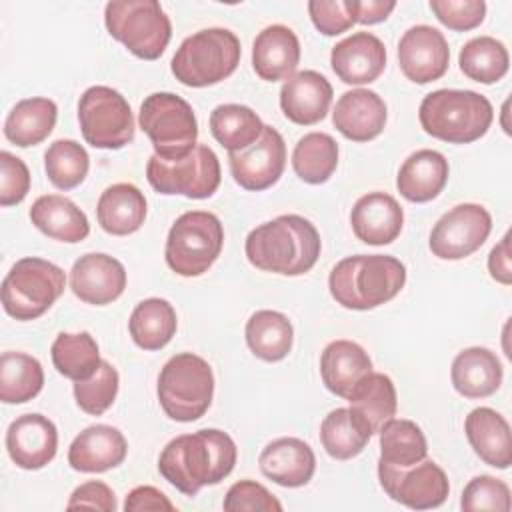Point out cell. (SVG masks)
<instances>
[{"mask_svg":"<svg viewBox=\"0 0 512 512\" xmlns=\"http://www.w3.org/2000/svg\"><path fill=\"white\" fill-rule=\"evenodd\" d=\"M236 456V444L226 432L204 428L172 438L160 452L158 470L176 490L194 496L222 482L234 470Z\"/></svg>","mask_w":512,"mask_h":512,"instance_id":"cell-1","label":"cell"},{"mask_svg":"<svg viewBox=\"0 0 512 512\" xmlns=\"http://www.w3.org/2000/svg\"><path fill=\"white\" fill-rule=\"evenodd\" d=\"M320 248L316 226L298 214H282L256 226L244 244L246 258L254 268L282 276L310 272Z\"/></svg>","mask_w":512,"mask_h":512,"instance_id":"cell-2","label":"cell"},{"mask_svg":"<svg viewBox=\"0 0 512 512\" xmlns=\"http://www.w3.org/2000/svg\"><path fill=\"white\" fill-rule=\"evenodd\" d=\"M404 284L406 266L388 254L348 256L328 276L332 298L348 310H372L386 304Z\"/></svg>","mask_w":512,"mask_h":512,"instance_id":"cell-3","label":"cell"},{"mask_svg":"<svg viewBox=\"0 0 512 512\" xmlns=\"http://www.w3.org/2000/svg\"><path fill=\"white\" fill-rule=\"evenodd\" d=\"M418 120L432 138L448 144H470L488 132L494 110L490 100L474 90L442 88L424 96Z\"/></svg>","mask_w":512,"mask_h":512,"instance_id":"cell-4","label":"cell"},{"mask_svg":"<svg viewBox=\"0 0 512 512\" xmlns=\"http://www.w3.org/2000/svg\"><path fill=\"white\" fill-rule=\"evenodd\" d=\"M240 40L226 28H206L188 36L176 50L170 68L176 80L204 88L226 80L240 62Z\"/></svg>","mask_w":512,"mask_h":512,"instance_id":"cell-5","label":"cell"},{"mask_svg":"<svg viewBox=\"0 0 512 512\" xmlns=\"http://www.w3.org/2000/svg\"><path fill=\"white\" fill-rule=\"evenodd\" d=\"M156 390L158 402L168 418L194 422L212 404L214 374L204 358L192 352H180L162 366Z\"/></svg>","mask_w":512,"mask_h":512,"instance_id":"cell-6","label":"cell"},{"mask_svg":"<svg viewBox=\"0 0 512 512\" xmlns=\"http://www.w3.org/2000/svg\"><path fill=\"white\" fill-rule=\"evenodd\" d=\"M64 270L44 258H20L2 280L4 312L20 322L36 320L62 296Z\"/></svg>","mask_w":512,"mask_h":512,"instance_id":"cell-7","label":"cell"},{"mask_svg":"<svg viewBox=\"0 0 512 512\" xmlns=\"http://www.w3.org/2000/svg\"><path fill=\"white\" fill-rule=\"evenodd\" d=\"M108 34L136 58L156 60L164 54L172 24L156 0H114L104 8Z\"/></svg>","mask_w":512,"mask_h":512,"instance_id":"cell-8","label":"cell"},{"mask_svg":"<svg viewBox=\"0 0 512 512\" xmlns=\"http://www.w3.org/2000/svg\"><path fill=\"white\" fill-rule=\"evenodd\" d=\"M222 244L224 230L216 214L206 210L184 212L168 232L166 264L180 276H200L218 260Z\"/></svg>","mask_w":512,"mask_h":512,"instance_id":"cell-9","label":"cell"},{"mask_svg":"<svg viewBox=\"0 0 512 512\" xmlns=\"http://www.w3.org/2000/svg\"><path fill=\"white\" fill-rule=\"evenodd\" d=\"M138 124L150 138L154 154L176 160L192 152L198 138V122L192 106L172 92H154L140 104Z\"/></svg>","mask_w":512,"mask_h":512,"instance_id":"cell-10","label":"cell"},{"mask_svg":"<svg viewBox=\"0 0 512 512\" xmlns=\"http://www.w3.org/2000/svg\"><path fill=\"white\" fill-rule=\"evenodd\" d=\"M146 178L160 194L204 200L220 186V162L212 148L196 144L192 152L176 160H162L152 154L146 164Z\"/></svg>","mask_w":512,"mask_h":512,"instance_id":"cell-11","label":"cell"},{"mask_svg":"<svg viewBox=\"0 0 512 512\" xmlns=\"http://www.w3.org/2000/svg\"><path fill=\"white\" fill-rule=\"evenodd\" d=\"M84 140L102 150H118L134 140V116L126 98L110 86H90L78 100Z\"/></svg>","mask_w":512,"mask_h":512,"instance_id":"cell-12","label":"cell"},{"mask_svg":"<svg viewBox=\"0 0 512 512\" xmlns=\"http://www.w3.org/2000/svg\"><path fill=\"white\" fill-rule=\"evenodd\" d=\"M378 480L384 492L412 510H430L446 502L450 484L446 472L434 460H420L408 468L378 460Z\"/></svg>","mask_w":512,"mask_h":512,"instance_id":"cell-13","label":"cell"},{"mask_svg":"<svg viewBox=\"0 0 512 512\" xmlns=\"http://www.w3.org/2000/svg\"><path fill=\"white\" fill-rule=\"evenodd\" d=\"M490 212L472 202L458 204L438 218L430 232L428 246L442 260H462L474 254L490 236Z\"/></svg>","mask_w":512,"mask_h":512,"instance_id":"cell-14","label":"cell"},{"mask_svg":"<svg viewBox=\"0 0 512 512\" xmlns=\"http://www.w3.org/2000/svg\"><path fill=\"white\" fill-rule=\"evenodd\" d=\"M232 178L238 186L250 192H260L274 186L286 166V144L280 132L264 126L260 138L240 152H228Z\"/></svg>","mask_w":512,"mask_h":512,"instance_id":"cell-15","label":"cell"},{"mask_svg":"<svg viewBox=\"0 0 512 512\" xmlns=\"http://www.w3.org/2000/svg\"><path fill=\"white\" fill-rule=\"evenodd\" d=\"M448 62L450 48L438 28L418 24L402 34L398 42V64L408 80L416 84L434 82L446 74Z\"/></svg>","mask_w":512,"mask_h":512,"instance_id":"cell-16","label":"cell"},{"mask_svg":"<svg viewBox=\"0 0 512 512\" xmlns=\"http://www.w3.org/2000/svg\"><path fill=\"white\" fill-rule=\"evenodd\" d=\"M70 288L86 304L104 306L122 296L126 288V270L120 260L90 252L80 256L70 270Z\"/></svg>","mask_w":512,"mask_h":512,"instance_id":"cell-17","label":"cell"},{"mask_svg":"<svg viewBox=\"0 0 512 512\" xmlns=\"http://www.w3.org/2000/svg\"><path fill=\"white\" fill-rule=\"evenodd\" d=\"M6 450L18 468L40 470L56 456L58 430L42 414H22L8 426Z\"/></svg>","mask_w":512,"mask_h":512,"instance_id":"cell-18","label":"cell"},{"mask_svg":"<svg viewBox=\"0 0 512 512\" xmlns=\"http://www.w3.org/2000/svg\"><path fill=\"white\" fill-rule=\"evenodd\" d=\"M330 64L344 84H370L386 68V46L372 32H354L332 48Z\"/></svg>","mask_w":512,"mask_h":512,"instance_id":"cell-19","label":"cell"},{"mask_svg":"<svg viewBox=\"0 0 512 512\" xmlns=\"http://www.w3.org/2000/svg\"><path fill=\"white\" fill-rule=\"evenodd\" d=\"M386 104L368 88H354L344 92L334 106L332 124L352 142L374 140L386 126Z\"/></svg>","mask_w":512,"mask_h":512,"instance_id":"cell-20","label":"cell"},{"mask_svg":"<svg viewBox=\"0 0 512 512\" xmlns=\"http://www.w3.org/2000/svg\"><path fill=\"white\" fill-rule=\"evenodd\" d=\"M332 102V86L316 70L292 74L280 88V108L284 116L300 126H312L326 118Z\"/></svg>","mask_w":512,"mask_h":512,"instance_id":"cell-21","label":"cell"},{"mask_svg":"<svg viewBox=\"0 0 512 512\" xmlns=\"http://www.w3.org/2000/svg\"><path fill=\"white\" fill-rule=\"evenodd\" d=\"M352 232L370 246L392 244L404 226L402 206L386 192H368L360 196L350 212Z\"/></svg>","mask_w":512,"mask_h":512,"instance_id":"cell-22","label":"cell"},{"mask_svg":"<svg viewBox=\"0 0 512 512\" xmlns=\"http://www.w3.org/2000/svg\"><path fill=\"white\" fill-rule=\"evenodd\" d=\"M128 442L124 434L108 424L84 428L68 448V464L78 472H106L124 462Z\"/></svg>","mask_w":512,"mask_h":512,"instance_id":"cell-23","label":"cell"},{"mask_svg":"<svg viewBox=\"0 0 512 512\" xmlns=\"http://www.w3.org/2000/svg\"><path fill=\"white\" fill-rule=\"evenodd\" d=\"M260 472L284 488L308 484L316 470V456L310 444L300 438H276L264 446L258 458Z\"/></svg>","mask_w":512,"mask_h":512,"instance_id":"cell-24","label":"cell"},{"mask_svg":"<svg viewBox=\"0 0 512 512\" xmlns=\"http://www.w3.org/2000/svg\"><path fill=\"white\" fill-rule=\"evenodd\" d=\"M300 62V42L292 28L284 24L266 26L252 46L254 72L266 82L288 80Z\"/></svg>","mask_w":512,"mask_h":512,"instance_id":"cell-25","label":"cell"},{"mask_svg":"<svg viewBox=\"0 0 512 512\" xmlns=\"http://www.w3.org/2000/svg\"><path fill=\"white\" fill-rule=\"evenodd\" d=\"M464 432L484 464L500 470H506L512 464L510 424L500 412L486 406L474 408L466 416Z\"/></svg>","mask_w":512,"mask_h":512,"instance_id":"cell-26","label":"cell"},{"mask_svg":"<svg viewBox=\"0 0 512 512\" xmlns=\"http://www.w3.org/2000/svg\"><path fill=\"white\" fill-rule=\"evenodd\" d=\"M448 182V160L438 150L412 152L398 170L396 188L408 200L424 204L434 200Z\"/></svg>","mask_w":512,"mask_h":512,"instance_id":"cell-27","label":"cell"},{"mask_svg":"<svg viewBox=\"0 0 512 512\" xmlns=\"http://www.w3.org/2000/svg\"><path fill=\"white\" fill-rule=\"evenodd\" d=\"M502 376L504 370L498 356L482 346L458 352L450 370L452 386L464 398L492 396L500 388Z\"/></svg>","mask_w":512,"mask_h":512,"instance_id":"cell-28","label":"cell"},{"mask_svg":"<svg viewBox=\"0 0 512 512\" xmlns=\"http://www.w3.org/2000/svg\"><path fill=\"white\" fill-rule=\"evenodd\" d=\"M372 372V360L368 352L352 340L330 342L320 356V376L324 386L340 396L348 398L352 388L366 374Z\"/></svg>","mask_w":512,"mask_h":512,"instance_id":"cell-29","label":"cell"},{"mask_svg":"<svg viewBox=\"0 0 512 512\" xmlns=\"http://www.w3.org/2000/svg\"><path fill=\"white\" fill-rule=\"evenodd\" d=\"M32 224L48 238L76 244L90 234L86 214L66 196L46 194L34 200L30 206Z\"/></svg>","mask_w":512,"mask_h":512,"instance_id":"cell-30","label":"cell"},{"mask_svg":"<svg viewBox=\"0 0 512 512\" xmlns=\"http://www.w3.org/2000/svg\"><path fill=\"white\" fill-rule=\"evenodd\" d=\"M96 216L100 228L112 236L134 234L144 224L146 198L134 184H112L100 194Z\"/></svg>","mask_w":512,"mask_h":512,"instance_id":"cell-31","label":"cell"},{"mask_svg":"<svg viewBox=\"0 0 512 512\" xmlns=\"http://www.w3.org/2000/svg\"><path fill=\"white\" fill-rule=\"evenodd\" d=\"M58 108L50 98H24L6 116L4 136L8 142L28 148L44 142L56 126Z\"/></svg>","mask_w":512,"mask_h":512,"instance_id":"cell-32","label":"cell"},{"mask_svg":"<svg viewBox=\"0 0 512 512\" xmlns=\"http://www.w3.org/2000/svg\"><path fill=\"white\" fill-rule=\"evenodd\" d=\"M346 400L350 402L352 412L360 416L372 434H376L380 426L396 414L398 408L394 382L382 372H370L358 380Z\"/></svg>","mask_w":512,"mask_h":512,"instance_id":"cell-33","label":"cell"},{"mask_svg":"<svg viewBox=\"0 0 512 512\" xmlns=\"http://www.w3.org/2000/svg\"><path fill=\"white\" fill-rule=\"evenodd\" d=\"M246 344L264 362H280L288 356L294 342L292 322L276 310H258L246 322Z\"/></svg>","mask_w":512,"mask_h":512,"instance_id":"cell-34","label":"cell"},{"mask_svg":"<svg viewBox=\"0 0 512 512\" xmlns=\"http://www.w3.org/2000/svg\"><path fill=\"white\" fill-rule=\"evenodd\" d=\"M178 318L172 304L164 298H146L130 314L128 330L142 350H160L176 334Z\"/></svg>","mask_w":512,"mask_h":512,"instance_id":"cell-35","label":"cell"},{"mask_svg":"<svg viewBox=\"0 0 512 512\" xmlns=\"http://www.w3.org/2000/svg\"><path fill=\"white\" fill-rule=\"evenodd\" d=\"M372 432L352 408H336L328 412L320 424V442L328 456L350 460L368 444Z\"/></svg>","mask_w":512,"mask_h":512,"instance_id":"cell-36","label":"cell"},{"mask_svg":"<svg viewBox=\"0 0 512 512\" xmlns=\"http://www.w3.org/2000/svg\"><path fill=\"white\" fill-rule=\"evenodd\" d=\"M44 386L42 364L24 352H4L0 356V400L4 404H24L40 394Z\"/></svg>","mask_w":512,"mask_h":512,"instance_id":"cell-37","label":"cell"},{"mask_svg":"<svg viewBox=\"0 0 512 512\" xmlns=\"http://www.w3.org/2000/svg\"><path fill=\"white\" fill-rule=\"evenodd\" d=\"M264 130L260 116L242 104H220L210 112V132L228 150L240 152L254 144Z\"/></svg>","mask_w":512,"mask_h":512,"instance_id":"cell-38","label":"cell"},{"mask_svg":"<svg viewBox=\"0 0 512 512\" xmlns=\"http://www.w3.org/2000/svg\"><path fill=\"white\" fill-rule=\"evenodd\" d=\"M338 166V142L326 132L304 134L292 152V168L306 184H324Z\"/></svg>","mask_w":512,"mask_h":512,"instance_id":"cell-39","label":"cell"},{"mask_svg":"<svg viewBox=\"0 0 512 512\" xmlns=\"http://www.w3.org/2000/svg\"><path fill=\"white\" fill-rule=\"evenodd\" d=\"M378 434L382 462L398 468H408L426 458V436L416 422L404 418H390L380 426Z\"/></svg>","mask_w":512,"mask_h":512,"instance_id":"cell-40","label":"cell"},{"mask_svg":"<svg viewBox=\"0 0 512 512\" xmlns=\"http://www.w3.org/2000/svg\"><path fill=\"white\" fill-rule=\"evenodd\" d=\"M54 368L74 382L90 378L100 368V350L88 332H60L50 348Z\"/></svg>","mask_w":512,"mask_h":512,"instance_id":"cell-41","label":"cell"},{"mask_svg":"<svg viewBox=\"0 0 512 512\" xmlns=\"http://www.w3.org/2000/svg\"><path fill=\"white\" fill-rule=\"evenodd\" d=\"M458 64L462 74L470 80L480 84H494L506 76L510 56L500 40L492 36H478L462 46Z\"/></svg>","mask_w":512,"mask_h":512,"instance_id":"cell-42","label":"cell"},{"mask_svg":"<svg viewBox=\"0 0 512 512\" xmlns=\"http://www.w3.org/2000/svg\"><path fill=\"white\" fill-rule=\"evenodd\" d=\"M88 168V152L76 140H56L44 152L46 176L60 190L80 186L88 174Z\"/></svg>","mask_w":512,"mask_h":512,"instance_id":"cell-43","label":"cell"},{"mask_svg":"<svg viewBox=\"0 0 512 512\" xmlns=\"http://www.w3.org/2000/svg\"><path fill=\"white\" fill-rule=\"evenodd\" d=\"M118 372L116 368L102 360L100 368L86 380L74 382V398L80 410H84L90 416L104 414L116 400L118 394Z\"/></svg>","mask_w":512,"mask_h":512,"instance_id":"cell-44","label":"cell"},{"mask_svg":"<svg viewBox=\"0 0 512 512\" xmlns=\"http://www.w3.org/2000/svg\"><path fill=\"white\" fill-rule=\"evenodd\" d=\"M460 506L466 512H476V510L508 512L512 506L510 488L504 480L494 478L490 474L474 476L462 492Z\"/></svg>","mask_w":512,"mask_h":512,"instance_id":"cell-45","label":"cell"},{"mask_svg":"<svg viewBox=\"0 0 512 512\" xmlns=\"http://www.w3.org/2000/svg\"><path fill=\"white\" fill-rule=\"evenodd\" d=\"M430 10L450 30L466 32L484 22L486 2L484 0H430Z\"/></svg>","mask_w":512,"mask_h":512,"instance_id":"cell-46","label":"cell"},{"mask_svg":"<svg viewBox=\"0 0 512 512\" xmlns=\"http://www.w3.org/2000/svg\"><path fill=\"white\" fill-rule=\"evenodd\" d=\"M224 510L226 512H280L282 504L274 498V494L268 492L266 486L254 482V480H240L234 482L224 498Z\"/></svg>","mask_w":512,"mask_h":512,"instance_id":"cell-47","label":"cell"},{"mask_svg":"<svg viewBox=\"0 0 512 512\" xmlns=\"http://www.w3.org/2000/svg\"><path fill=\"white\" fill-rule=\"evenodd\" d=\"M30 190V172L24 160L10 152H0V206L20 204Z\"/></svg>","mask_w":512,"mask_h":512,"instance_id":"cell-48","label":"cell"},{"mask_svg":"<svg viewBox=\"0 0 512 512\" xmlns=\"http://www.w3.org/2000/svg\"><path fill=\"white\" fill-rule=\"evenodd\" d=\"M308 14L316 30L324 36H338L354 26L348 0H310Z\"/></svg>","mask_w":512,"mask_h":512,"instance_id":"cell-49","label":"cell"},{"mask_svg":"<svg viewBox=\"0 0 512 512\" xmlns=\"http://www.w3.org/2000/svg\"><path fill=\"white\" fill-rule=\"evenodd\" d=\"M68 510L74 508H88V510H102V512H114L116 510V496L112 488L106 482L100 480H88L80 484L66 504Z\"/></svg>","mask_w":512,"mask_h":512,"instance_id":"cell-50","label":"cell"},{"mask_svg":"<svg viewBox=\"0 0 512 512\" xmlns=\"http://www.w3.org/2000/svg\"><path fill=\"white\" fill-rule=\"evenodd\" d=\"M124 510L126 512H142V510L174 512L176 506L158 488H154V486H136L134 490L128 492V496L124 500Z\"/></svg>","mask_w":512,"mask_h":512,"instance_id":"cell-51","label":"cell"},{"mask_svg":"<svg viewBox=\"0 0 512 512\" xmlns=\"http://www.w3.org/2000/svg\"><path fill=\"white\" fill-rule=\"evenodd\" d=\"M354 24L384 22L396 8L394 0H348Z\"/></svg>","mask_w":512,"mask_h":512,"instance_id":"cell-52","label":"cell"},{"mask_svg":"<svg viewBox=\"0 0 512 512\" xmlns=\"http://www.w3.org/2000/svg\"><path fill=\"white\" fill-rule=\"evenodd\" d=\"M488 270L490 276L508 286L512 282V264H510V232L504 234V238L492 248L488 256Z\"/></svg>","mask_w":512,"mask_h":512,"instance_id":"cell-53","label":"cell"}]
</instances>
